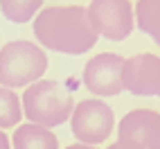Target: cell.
Instances as JSON below:
<instances>
[{"label":"cell","instance_id":"5bb4252c","mask_svg":"<svg viewBox=\"0 0 160 149\" xmlns=\"http://www.w3.org/2000/svg\"><path fill=\"white\" fill-rule=\"evenodd\" d=\"M68 149H97V147H90V145H81V142H77V145H70Z\"/></svg>","mask_w":160,"mask_h":149},{"label":"cell","instance_id":"7a4b0ae2","mask_svg":"<svg viewBox=\"0 0 160 149\" xmlns=\"http://www.w3.org/2000/svg\"><path fill=\"white\" fill-rule=\"evenodd\" d=\"M72 111V95L61 81L41 79L32 84L23 95V113L27 115V120L45 129L66 124Z\"/></svg>","mask_w":160,"mask_h":149},{"label":"cell","instance_id":"7c38bea8","mask_svg":"<svg viewBox=\"0 0 160 149\" xmlns=\"http://www.w3.org/2000/svg\"><path fill=\"white\" fill-rule=\"evenodd\" d=\"M20 118H23V106H20L18 95L12 88L0 86V129L20 124Z\"/></svg>","mask_w":160,"mask_h":149},{"label":"cell","instance_id":"5b68a950","mask_svg":"<svg viewBox=\"0 0 160 149\" xmlns=\"http://www.w3.org/2000/svg\"><path fill=\"white\" fill-rule=\"evenodd\" d=\"M90 23L99 36L124 41L133 32V9L129 0H90Z\"/></svg>","mask_w":160,"mask_h":149},{"label":"cell","instance_id":"6da1fadb","mask_svg":"<svg viewBox=\"0 0 160 149\" xmlns=\"http://www.w3.org/2000/svg\"><path fill=\"white\" fill-rule=\"evenodd\" d=\"M34 34L41 45L61 54H83L95 48L99 39L90 23L88 9L79 5L45 7L34 18Z\"/></svg>","mask_w":160,"mask_h":149},{"label":"cell","instance_id":"9a60e30c","mask_svg":"<svg viewBox=\"0 0 160 149\" xmlns=\"http://www.w3.org/2000/svg\"><path fill=\"white\" fill-rule=\"evenodd\" d=\"M108 149H129V147H124V145H120V142H115V145H111Z\"/></svg>","mask_w":160,"mask_h":149},{"label":"cell","instance_id":"3957f363","mask_svg":"<svg viewBox=\"0 0 160 149\" xmlns=\"http://www.w3.org/2000/svg\"><path fill=\"white\" fill-rule=\"evenodd\" d=\"M48 70V57L29 41H12L0 48V86L23 88L41 81Z\"/></svg>","mask_w":160,"mask_h":149},{"label":"cell","instance_id":"4fadbf2b","mask_svg":"<svg viewBox=\"0 0 160 149\" xmlns=\"http://www.w3.org/2000/svg\"><path fill=\"white\" fill-rule=\"evenodd\" d=\"M0 149H12V147H9V138L2 131H0Z\"/></svg>","mask_w":160,"mask_h":149},{"label":"cell","instance_id":"ba28073f","mask_svg":"<svg viewBox=\"0 0 160 149\" xmlns=\"http://www.w3.org/2000/svg\"><path fill=\"white\" fill-rule=\"evenodd\" d=\"M122 84L131 95L160 97V57L156 54H135L124 59Z\"/></svg>","mask_w":160,"mask_h":149},{"label":"cell","instance_id":"9c48e42d","mask_svg":"<svg viewBox=\"0 0 160 149\" xmlns=\"http://www.w3.org/2000/svg\"><path fill=\"white\" fill-rule=\"evenodd\" d=\"M14 149H59V140L45 126L38 124H18L14 131Z\"/></svg>","mask_w":160,"mask_h":149},{"label":"cell","instance_id":"52a82bcc","mask_svg":"<svg viewBox=\"0 0 160 149\" xmlns=\"http://www.w3.org/2000/svg\"><path fill=\"white\" fill-rule=\"evenodd\" d=\"M122 70H124V59L113 52H102L92 57L86 68H83V84L86 88L102 97H113L124 90L122 84Z\"/></svg>","mask_w":160,"mask_h":149},{"label":"cell","instance_id":"30bf717a","mask_svg":"<svg viewBox=\"0 0 160 149\" xmlns=\"http://www.w3.org/2000/svg\"><path fill=\"white\" fill-rule=\"evenodd\" d=\"M138 27L160 45V0H138L135 5Z\"/></svg>","mask_w":160,"mask_h":149},{"label":"cell","instance_id":"8fae6325","mask_svg":"<svg viewBox=\"0 0 160 149\" xmlns=\"http://www.w3.org/2000/svg\"><path fill=\"white\" fill-rule=\"evenodd\" d=\"M41 5H43V0H0V9H2L5 18L18 25L34 18Z\"/></svg>","mask_w":160,"mask_h":149},{"label":"cell","instance_id":"277c9868","mask_svg":"<svg viewBox=\"0 0 160 149\" xmlns=\"http://www.w3.org/2000/svg\"><path fill=\"white\" fill-rule=\"evenodd\" d=\"M72 133L81 145H99L111 136L115 115L113 109L102 100H83L72 111Z\"/></svg>","mask_w":160,"mask_h":149},{"label":"cell","instance_id":"8992f818","mask_svg":"<svg viewBox=\"0 0 160 149\" xmlns=\"http://www.w3.org/2000/svg\"><path fill=\"white\" fill-rule=\"evenodd\" d=\"M117 142L129 149H160V113L135 109L117 126Z\"/></svg>","mask_w":160,"mask_h":149}]
</instances>
